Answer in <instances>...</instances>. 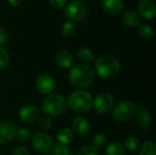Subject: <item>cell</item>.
Listing matches in <instances>:
<instances>
[{
  "mask_svg": "<svg viewBox=\"0 0 156 155\" xmlns=\"http://www.w3.org/2000/svg\"><path fill=\"white\" fill-rule=\"evenodd\" d=\"M11 155H29V152L26 147L19 146V147H16V149H14Z\"/></svg>",
  "mask_w": 156,
  "mask_h": 155,
  "instance_id": "cell-32",
  "label": "cell"
},
{
  "mask_svg": "<svg viewBox=\"0 0 156 155\" xmlns=\"http://www.w3.org/2000/svg\"><path fill=\"white\" fill-rule=\"evenodd\" d=\"M138 12L145 19H154L156 15L155 3L153 0H141L138 4Z\"/></svg>",
  "mask_w": 156,
  "mask_h": 155,
  "instance_id": "cell-13",
  "label": "cell"
},
{
  "mask_svg": "<svg viewBox=\"0 0 156 155\" xmlns=\"http://www.w3.org/2000/svg\"><path fill=\"white\" fill-rule=\"evenodd\" d=\"M7 39H8V31L5 28L0 26V47L5 45Z\"/></svg>",
  "mask_w": 156,
  "mask_h": 155,
  "instance_id": "cell-31",
  "label": "cell"
},
{
  "mask_svg": "<svg viewBox=\"0 0 156 155\" xmlns=\"http://www.w3.org/2000/svg\"><path fill=\"white\" fill-rule=\"evenodd\" d=\"M10 61V56L6 49L3 47H0V69L6 68Z\"/></svg>",
  "mask_w": 156,
  "mask_h": 155,
  "instance_id": "cell-28",
  "label": "cell"
},
{
  "mask_svg": "<svg viewBox=\"0 0 156 155\" xmlns=\"http://www.w3.org/2000/svg\"><path fill=\"white\" fill-rule=\"evenodd\" d=\"M95 71L88 64H78L70 68L69 79L71 85L77 89L84 90L92 85L95 79Z\"/></svg>",
  "mask_w": 156,
  "mask_h": 155,
  "instance_id": "cell-1",
  "label": "cell"
},
{
  "mask_svg": "<svg viewBox=\"0 0 156 155\" xmlns=\"http://www.w3.org/2000/svg\"><path fill=\"white\" fill-rule=\"evenodd\" d=\"M55 61L57 65L63 69H70L74 64V58L73 56L67 50L61 49L58 50L55 55Z\"/></svg>",
  "mask_w": 156,
  "mask_h": 155,
  "instance_id": "cell-14",
  "label": "cell"
},
{
  "mask_svg": "<svg viewBox=\"0 0 156 155\" xmlns=\"http://www.w3.org/2000/svg\"><path fill=\"white\" fill-rule=\"evenodd\" d=\"M94 71L101 79L111 80L120 74L121 63L115 57L104 55L96 60Z\"/></svg>",
  "mask_w": 156,
  "mask_h": 155,
  "instance_id": "cell-2",
  "label": "cell"
},
{
  "mask_svg": "<svg viewBox=\"0 0 156 155\" xmlns=\"http://www.w3.org/2000/svg\"><path fill=\"white\" fill-rule=\"evenodd\" d=\"M65 15L70 21L79 22L86 18L88 15V7L83 2L75 0L66 6Z\"/></svg>",
  "mask_w": 156,
  "mask_h": 155,
  "instance_id": "cell-7",
  "label": "cell"
},
{
  "mask_svg": "<svg viewBox=\"0 0 156 155\" xmlns=\"http://www.w3.org/2000/svg\"><path fill=\"white\" fill-rule=\"evenodd\" d=\"M77 56H78V58L80 61H82L83 63L88 64V63H91L95 60L94 52L87 47L80 48L77 52Z\"/></svg>",
  "mask_w": 156,
  "mask_h": 155,
  "instance_id": "cell-20",
  "label": "cell"
},
{
  "mask_svg": "<svg viewBox=\"0 0 156 155\" xmlns=\"http://www.w3.org/2000/svg\"><path fill=\"white\" fill-rule=\"evenodd\" d=\"M16 126L10 121L0 122V144H5L11 142L16 133Z\"/></svg>",
  "mask_w": 156,
  "mask_h": 155,
  "instance_id": "cell-12",
  "label": "cell"
},
{
  "mask_svg": "<svg viewBox=\"0 0 156 155\" xmlns=\"http://www.w3.org/2000/svg\"><path fill=\"white\" fill-rule=\"evenodd\" d=\"M92 106L97 113L107 114L111 112L114 107V99L110 93L103 92L99 94L94 100H92Z\"/></svg>",
  "mask_w": 156,
  "mask_h": 155,
  "instance_id": "cell-8",
  "label": "cell"
},
{
  "mask_svg": "<svg viewBox=\"0 0 156 155\" xmlns=\"http://www.w3.org/2000/svg\"><path fill=\"white\" fill-rule=\"evenodd\" d=\"M74 139L73 132L69 128H61L57 132V140L58 141V143L63 145H68L72 143Z\"/></svg>",
  "mask_w": 156,
  "mask_h": 155,
  "instance_id": "cell-18",
  "label": "cell"
},
{
  "mask_svg": "<svg viewBox=\"0 0 156 155\" xmlns=\"http://www.w3.org/2000/svg\"><path fill=\"white\" fill-rule=\"evenodd\" d=\"M7 2L9 3V5H11L12 6H16L19 5L22 2V0H7Z\"/></svg>",
  "mask_w": 156,
  "mask_h": 155,
  "instance_id": "cell-34",
  "label": "cell"
},
{
  "mask_svg": "<svg viewBox=\"0 0 156 155\" xmlns=\"http://www.w3.org/2000/svg\"><path fill=\"white\" fill-rule=\"evenodd\" d=\"M103 10L110 15H118L124 8L123 0H103L102 1Z\"/></svg>",
  "mask_w": 156,
  "mask_h": 155,
  "instance_id": "cell-16",
  "label": "cell"
},
{
  "mask_svg": "<svg viewBox=\"0 0 156 155\" xmlns=\"http://www.w3.org/2000/svg\"><path fill=\"white\" fill-rule=\"evenodd\" d=\"M138 34L144 39H150L154 37V32L153 27L148 24H142L138 26Z\"/></svg>",
  "mask_w": 156,
  "mask_h": 155,
  "instance_id": "cell-25",
  "label": "cell"
},
{
  "mask_svg": "<svg viewBox=\"0 0 156 155\" xmlns=\"http://www.w3.org/2000/svg\"><path fill=\"white\" fill-rule=\"evenodd\" d=\"M31 139L33 148L39 153H48L54 146L52 137L45 132H36Z\"/></svg>",
  "mask_w": 156,
  "mask_h": 155,
  "instance_id": "cell-6",
  "label": "cell"
},
{
  "mask_svg": "<svg viewBox=\"0 0 156 155\" xmlns=\"http://www.w3.org/2000/svg\"><path fill=\"white\" fill-rule=\"evenodd\" d=\"M122 20L125 26L128 27H136L141 25V18L140 16L134 10L128 9L122 13Z\"/></svg>",
  "mask_w": 156,
  "mask_h": 155,
  "instance_id": "cell-17",
  "label": "cell"
},
{
  "mask_svg": "<svg viewBox=\"0 0 156 155\" xmlns=\"http://www.w3.org/2000/svg\"><path fill=\"white\" fill-rule=\"evenodd\" d=\"M140 155H156V145L153 141H146L141 145Z\"/></svg>",
  "mask_w": 156,
  "mask_h": 155,
  "instance_id": "cell-24",
  "label": "cell"
},
{
  "mask_svg": "<svg viewBox=\"0 0 156 155\" xmlns=\"http://www.w3.org/2000/svg\"><path fill=\"white\" fill-rule=\"evenodd\" d=\"M67 106L75 112H87L92 107V97L86 90H76L69 96Z\"/></svg>",
  "mask_w": 156,
  "mask_h": 155,
  "instance_id": "cell-4",
  "label": "cell"
},
{
  "mask_svg": "<svg viewBox=\"0 0 156 155\" xmlns=\"http://www.w3.org/2000/svg\"><path fill=\"white\" fill-rule=\"evenodd\" d=\"M51 155H73L72 151L68 147V145H63L57 143L53 146L51 150Z\"/></svg>",
  "mask_w": 156,
  "mask_h": 155,
  "instance_id": "cell-26",
  "label": "cell"
},
{
  "mask_svg": "<svg viewBox=\"0 0 156 155\" xmlns=\"http://www.w3.org/2000/svg\"><path fill=\"white\" fill-rule=\"evenodd\" d=\"M141 140L136 136H130L125 139L123 146L130 152H136L141 148Z\"/></svg>",
  "mask_w": 156,
  "mask_h": 155,
  "instance_id": "cell-21",
  "label": "cell"
},
{
  "mask_svg": "<svg viewBox=\"0 0 156 155\" xmlns=\"http://www.w3.org/2000/svg\"><path fill=\"white\" fill-rule=\"evenodd\" d=\"M72 132H75L78 135L83 136L86 135L90 129V122L81 116L76 117L73 121H72Z\"/></svg>",
  "mask_w": 156,
  "mask_h": 155,
  "instance_id": "cell-15",
  "label": "cell"
},
{
  "mask_svg": "<svg viewBox=\"0 0 156 155\" xmlns=\"http://www.w3.org/2000/svg\"><path fill=\"white\" fill-rule=\"evenodd\" d=\"M67 100L58 93L47 95L41 103L43 112L49 117H57L63 114L67 110Z\"/></svg>",
  "mask_w": 156,
  "mask_h": 155,
  "instance_id": "cell-3",
  "label": "cell"
},
{
  "mask_svg": "<svg viewBox=\"0 0 156 155\" xmlns=\"http://www.w3.org/2000/svg\"><path fill=\"white\" fill-rule=\"evenodd\" d=\"M76 155H99L98 150L93 148L91 145H85L79 149Z\"/></svg>",
  "mask_w": 156,
  "mask_h": 155,
  "instance_id": "cell-30",
  "label": "cell"
},
{
  "mask_svg": "<svg viewBox=\"0 0 156 155\" xmlns=\"http://www.w3.org/2000/svg\"><path fill=\"white\" fill-rule=\"evenodd\" d=\"M136 111V105L131 100H121L112 109V117L116 122H125L131 120Z\"/></svg>",
  "mask_w": 156,
  "mask_h": 155,
  "instance_id": "cell-5",
  "label": "cell"
},
{
  "mask_svg": "<svg viewBox=\"0 0 156 155\" xmlns=\"http://www.w3.org/2000/svg\"><path fill=\"white\" fill-rule=\"evenodd\" d=\"M107 136L103 133H97L93 136L92 141H91V146L95 148L96 150L102 149L107 145Z\"/></svg>",
  "mask_w": 156,
  "mask_h": 155,
  "instance_id": "cell-23",
  "label": "cell"
},
{
  "mask_svg": "<svg viewBox=\"0 0 156 155\" xmlns=\"http://www.w3.org/2000/svg\"><path fill=\"white\" fill-rule=\"evenodd\" d=\"M49 3L56 8H61L66 5V0H49Z\"/></svg>",
  "mask_w": 156,
  "mask_h": 155,
  "instance_id": "cell-33",
  "label": "cell"
},
{
  "mask_svg": "<svg viewBox=\"0 0 156 155\" xmlns=\"http://www.w3.org/2000/svg\"><path fill=\"white\" fill-rule=\"evenodd\" d=\"M16 137L20 142H27V141L31 140V138H32V132L27 128H24V127L18 128L16 130Z\"/></svg>",
  "mask_w": 156,
  "mask_h": 155,
  "instance_id": "cell-27",
  "label": "cell"
},
{
  "mask_svg": "<svg viewBox=\"0 0 156 155\" xmlns=\"http://www.w3.org/2000/svg\"><path fill=\"white\" fill-rule=\"evenodd\" d=\"M135 124L140 130H146L152 124V115L150 111L142 105H136L135 111Z\"/></svg>",
  "mask_w": 156,
  "mask_h": 155,
  "instance_id": "cell-10",
  "label": "cell"
},
{
  "mask_svg": "<svg viewBox=\"0 0 156 155\" xmlns=\"http://www.w3.org/2000/svg\"><path fill=\"white\" fill-rule=\"evenodd\" d=\"M55 88L56 80L52 76L48 74H42L36 80V89L41 94H51L54 91Z\"/></svg>",
  "mask_w": 156,
  "mask_h": 155,
  "instance_id": "cell-9",
  "label": "cell"
},
{
  "mask_svg": "<svg viewBox=\"0 0 156 155\" xmlns=\"http://www.w3.org/2000/svg\"><path fill=\"white\" fill-rule=\"evenodd\" d=\"M19 118L23 122L31 123L37 122L40 118V110L36 105L27 104L23 106L19 111Z\"/></svg>",
  "mask_w": 156,
  "mask_h": 155,
  "instance_id": "cell-11",
  "label": "cell"
},
{
  "mask_svg": "<svg viewBox=\"0 0 156 155\" xmlns=\"http://www.w3.org/2000/svg\"><path fill=\"white\" fill-rule=\"evenodd\" d=\"M38 127L43 130V131H46V130H48L50 127H51V124H52V120H51V117L48 116V115H45V116H42L40 117L38 120Z\"/></svg>",
  "mask_w": 156,
  "mask_h": 155,
  "instance_id": "cell-29",
  "label": "cell"
},
{
  "mask_svg": "<svg viewBox=\"0 0 156 155\" xmlns=\"http://www.w3.org/2000/svg\"><path fill=\"white\" fill-rule=\"evenodd\" d=\"M75 32H76V26H75L74 23L70 20L65 21L60 27V34L62 37H64L66 38L73 37Z\"/></svg>",
  "mask_w": 156,
  "mask_h": 155,
  "instance_id": "cell-22",
  "label": "cell"
},
{
  "mask_svg": "<svg viewBox=\"0 0 156 155\" xmlns=\"http://www.w3.org/2000/svg\"><path fill=\"white\" fill-rule=\"evenodd\" d=\"M125 148L123 143L119 141H114L107 145L105 149V155H124Z\"/></svg>",
  "mask_w": 156,
  "mask_h": 155,
  "instance_id": "cell-19",
  "label": "cell"
}]
</instances>
